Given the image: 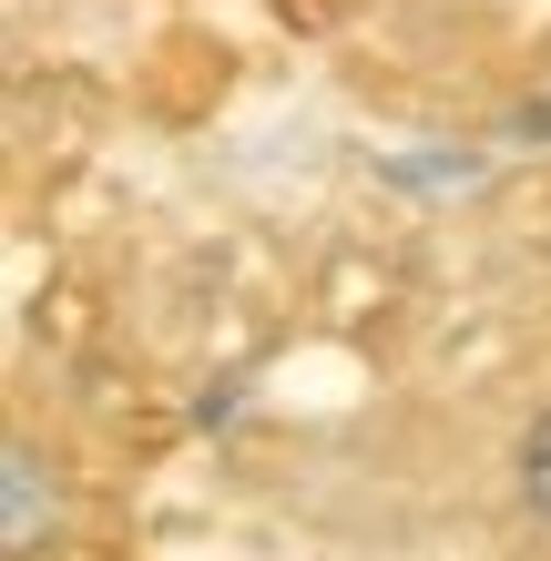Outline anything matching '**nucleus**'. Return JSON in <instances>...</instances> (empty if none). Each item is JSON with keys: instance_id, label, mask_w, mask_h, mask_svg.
<instances>
[{"instance_id": "obj_2", "label": "nucleus", "mask_w": 551, "mask_h": 561, "mask_svg": "<svg viewBox=\"0 0 551 561\" xmlns=\"http://www.w3.org/2000/svg\"><path fill=\"white\" fill-rule=\"evenodd\" d=\"M510 470H521V511L551 531V399H541V419L521 428V459H510Z\"/></svg>"}, {"instance_id": "obj_1", "label": "nucleus", "mask_w": 551, "mask_h": 561, "mask_svg": "<svg viewBox=\"0 0 551 561\" xmlns=\"http://www.w3.org/2000/svg\"><path fill=\"white\" fill-rule=\"evenodd\" d=\"M61 531H72V480L31 428H11L0 439V561H51Z\"/></svg>"}]
</instances>
